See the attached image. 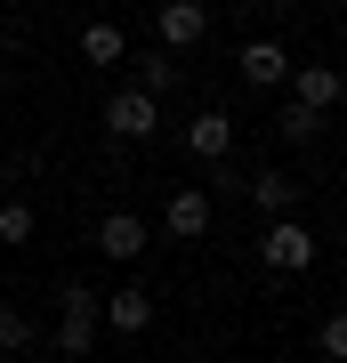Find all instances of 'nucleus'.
Here are the masks:
<instances>
[{
  "label": "nucleus",
  "mask_w": 347,
  "mask_h": 363,
  "mask_svg": "<svg viewBox=\"0 0 347 363\" xmlns=\"http://www.w3.org/2000/svg\"><path fill=\"white\" fill-rule=\"evenodd\" d=\"M234 73H243V89H283V81H291V49H283V40H243Z\"/></svg>",
  "instance_id": "nucleus-3"
},
{
  "label": "nucleus",
  "mask_w": 347,
  "mask_h": 363,
  "mask_svg": "<svg viewBox=\"0 0 347 363\" xmlns=\"http://www.w3.org/2000/svg\"><path fill=\"white\" fill-rule=\"evenodd\" d=\"M178 81H186V65H178V57H162V49H145V57H129V89H138V97H170V89H178Z\"/></svg>",
  "instance_id": "nucleus-11"
},
{
  "label": "nucleus",
  "mask_w": 347,
  "mask_h": 363,
  "mask_svg": "<svg viewBox=\"0 0 347 363\" xmlns=\"http://www.w3.org/2000/svg\"><path fill=\"white\" fill-rule=\"evenodd\" d=\"M97 323H105V331H121V339H138L145 323H154V298L129 283V291H114V298H97Z\"/></svg>",
  "instance_id": "nucleus-10"
},
{
  "label": "nucleus",
  "mask_w": 347,
  "mask_h": 363,
  "mask_svg": "<svg viewBox=\"0 0 347 363\" xmlns=\"http://www.w3.org/2000/svg\"><path fill=\"white\" fill-rule=\"evenodd\" d=\"M0 363H9V355H0Z\"/></svg>",
  "instance_id": "nucleus-18"
},
{
  "label": "nucleus",
  "mask_w": 347,
  "mask_h": 363,
  "mask_svg": "<svg viewBox=\"0 0 347 363\" xmlns=\"http://www.w3.org/2000/svg\"><path fill=\"white\" fill-rule=\"evenodd\" d=\"M0 242H33V202H0Z\"/></svg>",
  "instance_id": "nucleus-15"
},
{
  "label": "nucleus",
  "mask_w": 347,
  "mask_h": 363,
  "mask_svg": "<svg viewBox=\"0 0 347 363\" xmlns=\"http://www.w3.org/2000/svg\"><path fill=\"white\" fill-rule=\"evenodd\" d=\"M275 138L315 145V138H323V113H307V105H291V97H283V113H275Z\"/></svg>",
  "instance_id": "nucleus-14"
},
{
  "label": "nucleus",
  "mask_w": 347,
  "mask_h": 363,
  "mask_svg": "<svg viewBox=\"0 0 347 363\" xmlns=\"http://www.w3.org/2000/svg\"><path fill=\"white\" fill-rule=\"evenodd\" d=\"M97 250H105V259H145V218H138V210H105V218H97Z\"/></svg>",
  "instance_id": "nucleus-7"
},
{
  "label": "nucleus",
  "mask_w": 347,
  "mask_h": 363,
  "mask_svg": "<svg viewBox=\"0 0 347 363\" xmlns=\"http://www.w3.org/2000/svg\"><path fill=\"white\" fill-rule=\"evenodd\" d=\"M258 259H267L275 274H307L315 267V234L299 226V218H275L267 234H258Z\"/></svg>",
  "instance_id": "nucleus-2"
},
{
  "label": "nucleus",
  "mask_w": 347,
  "mask_h": 363,
  "mask_svg": "<svg viewBox=\"0 0 347 363\" xmlns=\"http://www.w3.org/2000/svg\"><path fill=\"white\" fill-rule=\"evenodd\" d=\"M57 315H65V323H57V347H65V355H89L97 331H105V323H97V291L65 274V283H57Z\"/></svg>",
  "instance_id": "nucleus-1"
},
{
  "label": "nucleus",
  "mask_w": 347,
  "mask_h": 363,
  "mask_svg": "<svg viewBox=\"0 0 347 363\" xmlns=\"http://www.w3.org/2000/svg\"><path fill=\"white\" fill-rule=\"evenodd\" d=\"M186 154H194V162H210V169H219V162L234 154V121L219 113V105H210V113H194V121H186Z\"/></svg>",
  "instance_id": "nucleus-8"
},
{
  "label": "nucleus",
  "mask_w": 347,
  "mask_h": 363,
  "mask_svg": "<svg viewBox=\"0 0 347 363\" xmlns=\"http://www.w3.org/2000/svg\"><path fill=\"white\" fill-rule=\"evenodd\" d=\"M243 194H250V210H267V218H291L299 178H291V169H258V178H243Z\"/></svg>",
  "instance_id": "nucleus-12"
},
{
  "label": "nucleus",
  "mask_w": 347,
  "mask_h": 363,
  "mask_svg": "<svg viewBox=\"0 0 347 363\" xmlns=\"http://www.w3.org/2000/svg\"><path fill=\"white\" fill-rule=\"evenodd\" d=\"M105 130L138 145V138H154V130H162V105H154V97H138V89H114V97H105Z\"/></svg>",
  "instance_id": "nucleus-4"
},
{
  "label": "nucleus",
  "mask_w": 347,
  "mask_h": 363,
  "mask_svg": "<svg viewBox=\"0 0 347 363\" xmlns=\"http://www.w3.org/2000/svg\"><path fill=\"white\" fill-rule=\"evenodd\" d=\"M154 33H162V57H178V49H202V33H210V9H194V0H170V9L154 16Z\"/></svg>",
  "instance_id": "nucleus-6"
},
{
  "label": "nucleus",
  "mask_w": 347,
  "mask_h": 363,
  "mask_svg": "<svg viewBox=\"0 0 347 363\" xmlns=\"http://www.w3.org/2000/svg\"><path fill=\"white\" fill-rule=\"evenodd\" d=\"M315 347L331 355V363H347V315H323V331H315Z\"/></svg>",
  "instance_id": "nucleus-17"
},
{
  "label": "nucleus",
  "mask_w": 347,
  "mask_h": 363,
  "mask_svg": "<svg viewBox=\"0 0 347 363\" xmlns=\"http://www.w3.org/2000/svg\"><path fill=\"white\" fill-rule=\"evenodd\" d=\"M347 97V73L339 65H291V105H307V113H331Z\"/></svg>",
  "instance_id": "nucleus-5"
},
{
  "label": "nucleus",
  "mask_w": 347,
  "mask_h": 363,
  "mask_svg": "<svg viewBox=\"0 0 347 363\" xmlns=\"http://www.w3.org/2000/svg\"><path fill=\"white\" fill-rule=\"evenodd\" d=\"M210 218H219V202H210L202 186H186V194H170V202H162V226L178 234V242H194V234H210Z\"/></svg>",
  "instance_id": "nucleus-9"
},
{
  "label": "nucleus",
  "mask_w": 347,
  "mask_h": 363,
  "mask_svg": "<svg viewBox=\"0 0 347 363\" xmlns=\"http://www.w3.org/2000/svg\"><path fill=\"white\" fill-rule=\"evenodd\" d=\"M81 57H89V65H121V57H129V33L121 25H89V33H81Z\"/></svg>",
  "instance_id": "nucleus-13"
},
{
  "label": "nucleus",
  "mask_w": 347,
  "mask_h": 363,
  "mask_svg": "<svg viewBox=\"0 0 347 363\" xmlns=\"http://www.w3.org/2000/svg\"><path fill=\"white\" fill-rule=\"evenodd\" d=\"M16 347H33V323L16 307H0V355H16Z\"/></svg>",
  "instance_id": "nucleus-16"
}]
</instances>
